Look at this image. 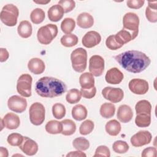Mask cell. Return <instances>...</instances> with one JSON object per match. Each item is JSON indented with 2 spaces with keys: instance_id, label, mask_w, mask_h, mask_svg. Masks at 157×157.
I'll list each match as a JSON object with an SVG mask.
<instances>
[{
  "instance_id": "cell-1",
  "label": "cell",
  "mask_w": 157,
  "mask_h": 157,
  "mask_svg": "<svg viewBox=\"0 0 157 157\" xmlns=\"http://www.w3.org/2000/svg\"><path fill=\"white\" fill-rule=\"evenodd\" d=\"M117 62L126 71L134 74L145 71L151 63L150 58L139 50H128L114 57Z\"/></svg>"
},
{
  "instance_id": "cell-2",
  "label": "cell",
  "mask_w": 157,
  "mask_h": 157,
  "mask_svg": "<svg viewBox=\"0 0 157 157\" xmlns=\"http://www.w3.org/2000/svg\"><path fill=\"white\" fill-rule=\"evenodd\" d=\"M67 90L66 85L61 80L52 77H42L36 83L35 91L42 97L53 98L61 96Z\"/></svg>"
},
{
  "instance_id": "cell-3",
  "label": "cell",
  "mask_w": 157,
  "mask_h": 157,
  "mask_svg": "<svg viewBox=\"0 0 157 157\" xmlns=\"http://www.w3.org/2000/svg\"><path fill=\"white\" fill-rule=\"evenodd\" d=\"M71 61L73 69L77 72H83L87 64V52L79 47L74 50L71 54Z\"/></svg>"
},
{
  "instance_id": "cell-4",
  "label": "cell",
  "mask_w": 157,
  "mask_h": 157,
  "mask_svg": "<svg viewBox=\"0 0 157 157\" xmlns=\"http://www.w3.org/2000/svg\"><path fill=\"white\" fill-rule=\"evenodd\" d=\"M18 15V7L12 4H8L2 7L0 13V18L5 25L11 27L17 25Z\"/></svg>"
},
{
  "instance_id": "cell-5",
  "label": "cell",
  "mask_w": 157,
  "mask_h": 157,
  "mask_svg": "<svg viewBox=\"0 0 157 157\" xmlns=\"http://www.w3.org/2000/svg\"><path fill=\"white\" fill-rule=\"evenodd\" d=\"M58 29L56 25L47 24L41 26L37 31V37L39 43L48 45L56 37Z\"/></svg>"
},
{
  "instance_id": "cell-6",
  "label": "cell",
  "mask_w": 157,
  "mask_h": 157,
  "mask_svg": "<svg viewBox=\"0 0 157 157\" xmlns=\"http://www.w3.org/2000/svg\"><path fill=\"white\" fill-rule=\"evenodd\" d=\"M29 120L35 126H39L43 123L45 117V109L44 105L36 102L32 104L29 109Z\"/></svg>"
},
{
  "instance_id": "cell-7",
  "label": "cell",
  "mask_w": 157,
  "mask_h": 157,
  "mask_svg": "<svg viewBox=\"0 0 157 157\" xmlns=\"http://www.w3.org/2000/svg\"><path fill=\"white\" fill-rule=\"evenodd\" d=\"M123 25L124 29H128L132 32L133 40L137 36L139 33V18L134 12H128L123 18Z\"/></svg>"
},
{
  "instance_id": "cell-8",
  "label": "cell",
  "mask_w": 157,
  "mask_h": 157,
  "mask_svg": "<svg viewBox=\"0 0 157 157\" xmlns=\"http://www.w3.org/2000/svg\"><path fill=\"white\" fill-rule=\"evenodd\" d=\"M33 78L28 74H23L18 78L17 91L23 97L29 98L31 96V86Z\"/></svg>"
},
{
  "instance_id": "cell-9",
  "label": "cell",
  "mask_w": 157,
  "mask_h": 157,
  "mask_svg": "<svg viewBox=\"0 0 157 157\" xmlns=\"http://www.w3.org/2000/svg\"><path fill=\"white\" fill-rule=\"evenodd\" d=\"M104 59L98 55L92 56L89 59V71L93 76L102 75L104 70Z\"/></svg>"
},
{
  "instance_id": "cell-10",
  "label": "cell",
  "mask_w": 157,
  "mask_h": 157,
  "mask_svg": "<svg viewBox=\"0 0 157 157\" xmlns=\"http://www.w3.org/2000/svg\"><path fill=\"white\" fill-rule=\"evenodd\" d=\"M102 95L112 103H118L123 99L124 92L120 88L106 86L102 89Z\"/></svg>"
},
{
  "instance_id": "cell-11",
  "label": "cell",
  "mask_w": 157,
  "mask_h": 157,
  "mask_svg": "<svg viewBox=\"0 0 157 157\" xmlns=\"http://www.w3.org/2000/svg\"><path fill=\"white\" fill-rule=\"evenodd\" d=\"M151 139V134L148 131L141 130L134 134L131 137L130 141L134 147H140L150 144Z\"/></svg>"
},
{
  "instance_id": "cell-12",
  "label": "cell",
  "mask_w": 157,
  "mask_h": 157,
  "mask_svg": "<svg viewBox=\"0 0 157 157\" xmlns=\"http://www.w3.org/2000/svg\"><path fill=\"white\" fill-rule=\"evenodd\" d=\"M7 106L12 111L21 113L23 112L27 107V101L25 98L18 95H13L9 98Z\"/></svg>"
},
{
  "instance_id": "cell-13",
  "label": "cell",
  "mask_w": 157,
  "mask_h": 157,
  "mask_svg": "<svg viewBox=\"0 0 157 157\" xmlns=\"http://www.w3.org/2000/svg\"><path fill=\"white\" fill-rule=\"evenodd\" d=\"M129 90L135 94H145L149 89L148 83L147 80L141 78H133L128 84Z\"/></svg>"
},
{
  "instance_id": "cell-14",
  "label": "cell",
  "mask_w": 157,
  "mask_h": 157,
  "mask_svg": "<svg viewBox=\"0 0 157 157\" xmlns=\"http://www.w3.org/2000/svg\"><path fill=\"white\" fill-rule=\"evenodd\" d=\"M101 41V36L99 33L95 31L87 32L82 37V45L88 48H93L98 45Z\"/></svg>"
},
{
  "instance_id": "cell-15",
  "label": "cell",
  "mask_w": 157,
  "mask_h": 157,
  "mask_svg": "<svg viewBox=\"0 0 157 157\" xmlns=\"http://www.w3.org/2000/svg\"><path fill=\"white\" fill-rule=\"evenodd\" d=\"M19 148L25 155L33 156L37 153L39 147L34 140L28 137L23 136V140Z\"/></svg>"
},
{
  "instance_id": "cell-16",
  "label": "cell",
  "mask_w": 157,
  "mask_h": 157,
  "mask_svg": "<svg viewBox=\"0 0 157 157\" xmlns=\"http://www.w3.org/2000/svg\"><path fill=\"white\" fill-rule=\"evenodd\" d=\"M123 78V74L117 67L110 68L107 71L105 75V80L106 82L112 85L120 83Z\"/></svg>"
},
{
  "instance_id": "cell-17",
  "label": "cell",
  "mask_w": 157,
  "mask_h": 157,
  "mask_svg": "<svg viewBox=\"0 0 157 157\" xmlns=\"http://www.w3.org/2000/svg\"><path fill=\"white\" fill-rule=\"evenodd\" d=\"M117 116L120 121L126 123L131 120L133 117V112L130 106L126 104H123L118 108Z\"/></svg>"
},
{
  "instance_id": "cell-18",
  "label": "cell",
  "mask_w": 157,
  "mask_h": 157,
  "mask_svg": "<svg viewBox=\"0 0 157 157\" xmlns=\"http://www.w3.org/2000/svg\"><path fill=\"white\" fill-rule=\"evenodd\" d=\"M28 68L33 74L39 75L44 72L45 66L44 62L41 59L39 58H33L28 61Z\"/></svg>"
},
{
  "instance_id": "cell-19",
  "label": "cell",
  "mask_w": 157,
  "mask_h": 157,
  "mask_svg": "<svg viewBox=\"0 0 157 157\" xmlns=\"http://www.w3.org/2000/svg\"><path fill=\"white\" fill-rule=\"evenodd\" d=\"M2 120L4 127L8 129H15L18 128L20 124L19 117L12 112H9L6 114Z\"/></svg>"
},
{
  "instance_id": "cell-20",
  "label": "cell",
  "mask_w": 157,
  "mask_h": 157,
  "mask_svg": "<svg viewBox=\"0 0 157 157\" xmlns=\"http://www.w3.org/2000/svg\"><path fill=\"white\" fill-rule=\"evenodd\" d=\"M77 25L83 29H88L93 26L94 24V18L91 15L87 12H82L77 17Z\"/></svg>"
},
{
  "instance_id": "cell-21",
  "label": "cell",
  "mask_w": 157,
  "mask_h": 157,
  "mask_svg": "<svg viewBox=\"0 0 157 157\" xmlns=\"http://www.w3.org/2000/svg\"><path fill=\"white\" fill-rule=\"evenodd\" d=\"M64 13L63 7L58 4H55L50 7L47 12L49 20L53 22L59 21L63 17Z\"/></svg>"
},
{
  "instance_id": "cell-22",
  "label": "cell",
  "mask_w": 157,
  "mask_h": 157,
  "mask_svg": "<svg viewBox=\"0 0 157 157\" xmlns=\"http://www.w3.org/2000/svg\"><path fill=\"white\" fill-rule=\"evenodd\" d=\"M145 17L151 23L157 21V1H148V6L145 9Z\"/></svg>"
},
{
  "instance_id": "cell-23",
  "label": "cell",
  "mask_w": 157,
  "mask_h": 157,
  "mask_svg": "<svg viewBox=\"0 0 157 157\" xmlns=\"http://www.w3.org/2000/svg\"><path fill=\"white\" fill-rule=\"evenodd\" d=\"M17 32L18 35L24 39L29 37L33 32V28L31 24L28 20L21 21L18 26Z\"/></svg>"
},
{
  "instance_id": "cell-24",
  "label": "cell",
  "mask_w": 157,
  "mask_h": 157,
  "mask_svg": "<svg viewBox=\"0 0 157 157\" xmlns=\"http://www.w3.org/2000/svg\"><path fill=\"white\" fill-rule=\"evenodd\" d=\"M79 83L82 88L91 89L94 86V78L90 72H84L79 77Z\"/></svg>"
},
{
  "instance_id": "cell-25",
  "label": "cell",
  "mask_w": 157,
  "mask_h": 157,
  "mask_svg": "<svg viewBox=\"0 0 157 157\" xmlns=\"http://www.w3.org/2000/svg\"><path fill=\"white\" fill-rule=\"evenodd\" d=\"M71 113L74 120L77 121H82L86 118L88 111L85 106L82 104H77L72 107Z\"/></svg>"
},
{
  "instance_id": "cell-26",
  "label": "cell",
  "mask_w": 157,
  "mask_h": 157,
  "mask_svg": "<svg viewBox=\"0 0 157 157\" xmlns=\"http://www.w3.org/2000/svg\"><path fill=\"white\" fill-rule=\"evenodd\" d=\"M121 124L117 120H111L107 122L105 126V131L112 136H117L121 131Z\"/></svg>"
},
{
  "instance_id": "cell-27",
  "label": "cell",
  "mask_w": 157,
  "mask_h": 157,
  "mask_svg": "<svg viewBox=\"0 0 157 157\" xmlns=\"http://www.w3.org/2000/svg\"><path fill=\"white\" fill-rule=\"evenodd\" d=\"M62 131L61 134L64 136H71L76 131L75 123L70 119H65L61 121Z\"/></svg>"
},
{
  "instance_id": "cell-28",
  "label": "cell",
  "mask_w": 157,
  "mask_h": 157,
  "mask_svg": "<svg viewBox=\"0 0 157 157\" xmlns=\"http://www.w3.org/2000/svg\"><path fill=\"white\" fill-rule=\"evenodd\" d=\"M115 112V106L113 103L105 102L100 107L99 113L104 118H112Z\"/></svg>"
},
{
  "instance_id": "cell-29",
  "label": "cell",
  "mask_w": 157,
  "mask_h": 157,
  "mask_svg": "<svg viewBox=\"0 0 157 157\" xmlns=\"http://www.w3.org/2000/svg\"><path fill=\"white\" fill-rule=\"evenodd\" d=\"M45 128L46 131L50 134H57L61 133V121H59L57 120H50L47 123Z\"/></svg>"
},
{
  "instance_id": "cell-30",
  "label": "cell",
  "mask_w": 157,
  "mask_h": 157,
  "mask_svg": "<svg viewBox=\"0 0 157 157\" xmlns=\"http://www.w3.org/2000/svg\"><path fill=\"white\" fill-rule=\"evenodd\" d=\"M115 37L117 42L122 46L133 40L132 34L124 29L120 30L116 34H115Z\"/></svg>"
},
{
  "instance_id": "cell-31",
  "label": "cell",
  "mask_w": 157,
  "mask_h": 157,
  "mask_svg": "<svg viewBox=\"0 0 157 157\" xmlns=\"http://www.w3.org/2000/svg\"><path fill=\"white\" fill-rule=\"evenodd\" d=\"M136 126L140 128H145L150 126L151 123L150 113H139L137 114L135 118Z\"/></svg>"
},
{
  "instance_id": "cell-32",
  "label": "cell",
  "mask_w": 157,
  "mask_h": 157,
  "mask_svg": "<svg viewBox=\"0 0 157 157\" xmlns=\"http://www.w3.org/2000/svg\"><path fill=\"white\" fill-rule=\"evenodd\" d=\"M136 114L150 113L151 112V105L147 100H140L135 105Z\"/></svg>"
},
{
  "instance_id": "cell-33",
  "label": "cell",
  "mask_w": 157,
  "mask_h": 157,
  "mask_svg": "<svg viewBox=\"0 0 157 157\" xmlns=\"http://www.w3.org/2000/svg\"><path fill=\"white\" fill-rule=\"evenodd\" d=\"M78 41V37L74 34H65L61 37L60 42L64 47H72L77 44Z\"/></svg>"
},
{
  "instance_id": "cell-34",
  "label": "cell",
  "mask_w": 157,
  "mask_h": 157,
  "mask_svg": "<svg viewBox=\"0 0 157 157\" xmlns=\"http://www.w3.org/2000/svg\"><path fill=\"white\" fill-rule=\"evenodd\" d=\"M82 94L80 91L76 88H72L68 91L66 95V99L67 102L74 104L78 102L81 99Z\"/></svg>"
},
{
  "instance_id": "cell-35",
  "label": "cell",
  "mask_w": 157,
  "mask_h": 157,
  "mask_svg": "<svg viewBox=\"0 0 157 157\" xmlns=\"http://www.w3.org/2000/svg\"><path fill=\"white\" fill-rule=\"evenodd\" d=\"M45 17V12L40 8L34 9L30 13V19L31 21L36 25L41 23L44 21Z\"/></svg>"
},
{
  "instance_id": "cell-36",
  "label": "cell",
  "mask_w": 157,
  "mask_h": 157,
  "mask_svg": "<svg viewBox=\"0 0 157 157\" xmlns=\"http://www.w3.org/2000/svg\"><path fill=\"white\" fill-rule=\"evenodd\" d=\"M75 28V21L72 18H65L61 23V31L67 34H71Z\"/></svg>"
},
{
  "instance_id": "cell-37",
  "label": "cell",
  "mask_w": 157,
  "mask_h": 157,
  "mask_svg": "<svg viewBox=\"0 0 157 157\" xmlns=\"http://www.w3.org/2000/svg\"><path fill=\"white\" fill-rule=\"evenodd\" d=\"M72 145L77 150L85 151L89 148L90 142L86 138L78 137L73 140Z\"/></svg>"
},
{
  "instance_id": "cell-38",
  "label": "cell",
  "mask_w": 157,
  "mask_h": 157,
  "mask_svg": "<svg viewBox=\"0 0 157 157\" xmlns=\"http://www.w3.org/2000/svg\"><path fill=\"white\" fill-rule=\"evenodd\" d=\"M66 108L61 103H55L52 106V113L53 117L58 120L62 119L66 115Z\"/></svg>"
},
{
  "instance_id": "cell-39",
  "label": "cell",
  "mask_w": 157,
  "mask_h": 157,
  "mask_svg": "<svg viewBox=\"0 0 157 157\" xmlns=\"http://www.w3.org/2000/svg\"><path fill=\"white\" fill-rule=\"evenodd\" d=\"M129 145L128 143L123 140H117L112 145V149L114 152L119 154H123L126 153L129 150Z\"/></svg>"
},
{
  "instance_id": "cell-40",
  "label": "cell",
  "mask_w": 157,
  "mask_h": 157,
  "mask_svg": "<svg viewBox=\"0 0 157 157\" xmlns=\"http://www.w3.org/2000/svg\"><path fill=\"white\" fill-rule=\"evenodd\" d=\"M94 123L91 120H86L80 126L79 132L80 134L85 136L90 134L94 129Z\"/></svg>"
},
{
  "instance_id": "cell-41",
  "label": "cell",
  "mask_w": 157,
  "mask_h": 157,
  "mask_svg": "<svg viewBox=\"0 0 157 157\" xmlns=\"http://www.w3.org/2000/svg\"><path fill=\"white\" fill-rule=\"evenodd\" d=\"M23 140V136L19 133L13 132L9 134L7 138L8 144L13 147H19Z\"/></svg>"
},
{
  "instance_id": "cell-42",
  "label": "cell",
  "mask_w": 157,
  "mask_h": 157,
  "mask_svg": "<svg viewBox=\"0 0 157 157\" xmlns=\"http://www.w3.org/2000/svg\"><path fill=\"white\" fill-rule=\"evenodd\" d=\"M105 45L106 47L111 50H117L123 47L116 40L115 34L110 35L106 39Z\"/></svg>"
},
{
  "instance_id": "cell-43",
  "label": "cell",
  "mask_w": 157,
  "mask_h": 157,
  "mask_svg": "<svg viewBox=\"0 0 157 157\" xmlns=\"http://www.w3.org/2000/svg\"><path fill=\"white\" fill-rule=\"evenodd\" d=\"M58 4L63 7L64 13L71 12L75 7V2L73 0H61Z\"/></svg>"
},
{
  "instance_id": "cell-44",
  "label": "cell",
  "mask_w": 157,
  "mask_h": 157,
  "mask_svg": "<svg viewBox=\"0 0 157 157\" xmlns=\"http://www.w3.org/2000/svg\"><path fill=\"white\" fill-rule=\"evenodd\" d=\"M110 151L109 148L105 145H100L95 150V153L93 156H105L110 157Z\"/></svg>"
},
{
  "instance_id": "cell-45",
  "label": "cell",
  "mask_w": 157,
  "mask_h": 157,
  "mask_svg": "<svg viewBox=\"0 0 157 157\" xmlns=\"http://www.w3.org/2000/svg\"><path fill=\"white\" fill-rule=\"evenodd\" d=\"M80 93L82 96L86 99H91L94 98L96 93V88L95 86L93 87L91 89H83L81 88Z\"/></svg>"
},
{
  "instance_id": "cell-46",
  "label": "cell",
  "mask_w": 157,
  "mask_h": 157,
  "mask_svg": "<svg viewBox=\"0 0 157 157\" xmlns=\"http://www.w3.org/2000/svg\"><path fill=\"white\" fill-rule=\"evenodd\" d=\"M144 3V0H128L126 1L127 6L132 9H139L141 8Z\"/></svg>"
},
{
  "instance_id": "cell-47",
  "label": "cell",
  "mask_w": 157,
  "mask_h": 157,
  "mask_svg": "<svg viewBox=\"0 0 157 157\" xmlns=\"http://www.w3.org/2000/svg\"><path fill=\"white\" fill-rule=\"evenodd\" d=\"M156 148L153 147H149L145 148L142 152L141 156L142 157H156Z\"/></svg>"
},
{
  "instance_id": "cell-48",
  "label": "cell",
  "mask_w": 157,
  "mask_h": 157,
  "mask_svg": "<svg viewBox=\"0 0 157 157\" xmlns=\"http://www.w3.org/2000/svg\"><path fill=\"white\" fill-rule=\"evenodd\" d=\"M9 57V53L6 48H0V61L1 63L4 62L7 60Z\"/></svg>"
},
{
  "instance_id": "cell-49",
  "label": "cell",
  "mask_w": 157,
  "mask_h": 157,
  "mask_svg": "<svg viewBox=\"0 0 157 157\" xmlns=\"http://www.w3.org/2000/svg\"><path fill=\"white\" fill-rule=\"evenodd\" d=\"M66 156H76V157H86V155L85 153L81 151L80 150H77V151H71L69 153L66 155Z\"/></svg>"
},
{
  "instance_id": "cell-50",
  "label": "cell",
  "mask_w": 157,
  "mask_h": 157,
  "mask_svg": "<svg viewBox=\"0 0 157 157\" xmlns=\"http://www.w3.org/2000/svg\"><path fill=\"white\" fill-rule=\"evenodd\" d=\"M9 156L8 150L7 148L1 147H0V156L1 157H7Z\"/></svg>"
},
{
  "instance_id": "cell-51",
  "label": "cell",
  "mask_w": 157,
  "mask_h": 157,
  "mask_svg": "<svg viewBox=\"0 0 157 157\" xmlns=\"http://www.w3.org/2000/svg\"><path fill=\"white\" fill-rule=\"evenodd\" d=\"M33 2L34 3L38 4H47L48 3H49L50 2V1H33Z\"/></svg>"
}]
</instances>
